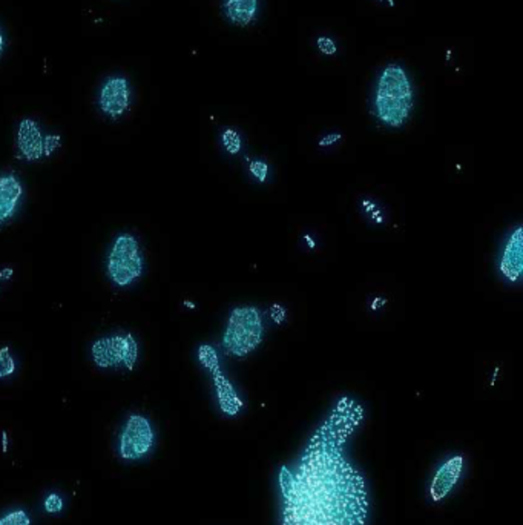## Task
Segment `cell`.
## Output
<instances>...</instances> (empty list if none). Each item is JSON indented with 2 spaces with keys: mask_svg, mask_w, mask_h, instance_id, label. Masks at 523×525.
Listing matches in <instances>:
<instances>
[{
  "mask_svg": "<svg viewBox=\"0 0 523 525\" xmlns=\"http://www.w3.org/2000/svg\"><path fill=\"white\" fill-rule=\"evenodd\" d=\"M15 362L8 347L0 349V378H8L15 373Z\"/></svg>",
  "mask_w": 523,
  "mask_h": 525,
  "instance_id": "obj_14",
  "label": "cell"
},
{
  "mask_svg": "<svg viewBox=\"0 0 523 525\" xmlns=\"http://www.w3.org/2000/svg\"><path fill=\"white\" fill-rule=\"evenodd\" d=\"M251 171H252L253 175L257 177L260 182H264L267 177V164L262 163V162H252L251 164Z\"/></svg>",
  "mask_w": 523,
  "mask_h": 525,
  "instance_id": "obj_19",
  "label": "cell"
},
{
  "mask_svg": "<svg viewBox=\"0 0 523 525\" xmlns=\"http://www.w3.org/2000/svg\"><path fill=\"white\" fill-rule=\"evenodd\" d=\"M24 197V184L15 173L0 175V226L10 222Z\"/></svg>",
  "mask_w": 523,
  "mask_h": 525,
  "instance_id": "obj_12",
  "label": "cell"
},
{
  "mask_svg": "<svg viewBox=\"0 0 523 525\" xmlns=\"http://www.w3.org/2000/svg\"><path fill=\"white\" fill-rule=\"evenodd\" d=\"M91 357L100 369L133 371L140 357V344L131 332L99 338L91 346Z\"/></svg>",
  "mask_w": 523,
  "mask_h": 525,
  "instance_id": "obj_5",
  "label": "cell"
},
{
  "mask_svg": "<svg viewBox=\"0 0 523 525\" xmlns=\"http://www.w3.org/2000/svg\"><path fill=\"white\" fill-rule=\"evenodd\" d=\"M222 142H224V146H226L227 151L231 154H237L240 148H242V139H240L237 131H233V129H226L224 131Z\"/></svg>",
  "mask_w": 523,
  "mask_h": 525,
  "instance_id": "obj_16",
  "label": "cell"
},
{
  "mask_svg": "<svg viewBox=\"0 0 523 525\" xmlns=\"http://www.w3.org/2000/svg\"><path fill=\"white\" fill-rule=\"evenodd\" d=\"M376 2H380L382 5L395 6V0H376Z\"/></svg>",
  "mask_w": 523,
  "mask_h": 525,
  "instance_id": "obj_22",
  "label": "cell"
},
{
  "mask_svg": "<svg viewBox=\"0 0 523 525\" xmlns=\"http://www.w3.org/2000/svg\"><path fill=\"white\" fill-rule=\"evenodd\" d=\"M50 137H44L39 124L35 120H22L17 131V148L26 160H39L50 154Z\"/></svg>",
  "mask_w": 523,
  "mask_h": 525,
  "instance_id": "obj_9",
  "label": "cell"
},
{
  "mask_svg": "<svg viewBox=\"0 0 523 525\" xmlns=\"http://www.w3.org/2000/svg\"><path fill=\"white\" fill-rule=\"evenodd\" d=\"M262 313L257 308L242 306L233 309L222 337V346L233 357H246L262 344Z\"/></svg>",
  "mask_w": 523,
  "mask_h": 525,
  "instance_id": "obj_4",
  "label": "cell"
},
{
  "mask_svg": "<svg viewBox=\"0 0 523 525\" xmlns=\"http://www.w3.org/2000/svg\"><path fill=\"white\" fill-rule=\"evenodd\" d=\"M99 104L102 113L109 119H120L131 104V86L128 79L113 75L104 80L100 90Z\"/></svg>",
  "mask_w": 523,
  "mask_h": 525,
  "instance_id": "obj_8",
  "label": "cell"
},
{
  "mask_svg": "<svg viewBox=\"0 0 523 525\" xmlns=\"http://www.w3.org/2000/svg\"><path fill=\"white\" fill-rule=\"evenodd\" d=\"M0 525H31V518L25 510L17 509L0 518Z\"/></svg>",
  "mask_w": 523,
  "mask_h": 525,
  "instance_id": "obj_15",
  "label": "cell"
},
{
  "mask_svg": "<svg viewBox=\"0 0 523 525\" xmlns=\"http://www.w3.org/2000/svg\"><path fill=\"white\" fill-rule=\"evenodd\" d=\"M338 140H340V135L338 134H333V135H329V137H326V139L322 140L321 146H324V144H335V142H338Z\"/></svg>",
  "mask_w": 523,
  "mask_h": 525,
  "instance_id": "obj_20",
  "label": "cell"
},
{
  "mask_svg": "<svg viewBox=\"0 0 523 525\" xmlns=\"http://www.w3.org/2000/svg\"><path fill=\"white\" fill-rule=\"evenodd\" d=\"M522 249H523V233L522 226H518L516 231L511 233L508 242L505 244L502 251V257L498 262L500 272L507 280L516 282L522 277Z\"/></svg>",
  "mask_w": 523,
  "mask_h": 525,
  "instance_id": "obj_11",
  "label": "cell"
},
{
  "mask_svg": "<svg viewBox=\"0 0 523 525\" xmlns=\"http://www.w3.org/2000/svg\"><path fill=\"white\" fill-rule=\"evenodd\" d=\"M155 431L153 422L142 413H131L120 431L119 455L124 461H139L153 451Z\"/></svg>",
  "mask_w": 523,
  "mask_h": 525,
  "instance_id": "obj_6",
  "label": "cell"
},
{
  "mask_svg": "<svg viewBox=\"0 0 523 525\" xmlns=\"http://www.w3.org/2000/svg\"><path fill=\"white\" fill-rule=\"evenodd\" d=\"M462 471H464V456L456 455L449 458V461H445L431 480V486H429L431 500L435 502L445 500L459 482Z\"/></svg>",
  "mask_w": 523,
  "mask_h": 525,
  "instance_id": "obj_10",
  "label": "cell"
},
{
  "mask_svg": "<svg viewBox=\"0 0 523 525\" xmlns=\"http://www.w3.org/2000/svg\"><path fill=\"white\" fill-rule=\"evenodd\" d=\"M415 102L410 75L400 64H389L380 71L376 88V115L390 128H400L409 120Z\"/></svg>",
  "mask_w": 523,
  "mask_h": 525,
  "instance_id": "obj_2",
  "label": "cell"
},
{
  "mask_svg": "<svg viewBox=\"0 0 523 525\" xmlns=\"http://www.w3.org/2000/svg\"><path fill=\"white\" fill-rule=\"evenodd\" d=\"M44 507V510L51 513V515L60 513V511L64 510V498L59 493H51V495L46 496Z\"/></svg>",
  "mask_w": 523,
  "mask_h": 525,
  "instance_id": "obj_18",
  "label": "cell"
},
{
  "mask_svg": "<svg viewBox=\"0 0 523 525\" xmlns=\"http://www.w3.org/2000/svg\"><path fill=\"white\" fill-rule=\"evenodd\" d=\"M200 362L202 366L208 367L209 371H212L213 382H215V389H217L218 402L222 411L227 415H237L238 411L242 409V398L238 397L237 391L233 389L232 384L229 382L222 371H220V364H218V357L215 351L211 346L200 347Z\"/></svg>",
  "mask_w": 523,
  "mask_h": 525,
  "instance_id": "obj_7",
  "label": "cell"
},
{
  "mask_svg": "<svg viewBox=\"0 0 523 525\" xmlns=\"http://www.w3.org/2000/svg\"><path fill=\"white\" fill-rule=\"evenodd\" d=\"M316 48L324 55H335L338 53L335 40L329 35H318L316 37Z\"/></svg>",
  "mask_w": 523,
  "mask_h": 525,
  "instance_id": "obj_17",
  "label": "cell"
},
{
  "mask_svg": "<svg viewBox=\"0 0 523 525\" xmlns=\"http://www.w3.org/2000/svg\"><path fill=\"white\" fill-rule=\"evenodd\" d=\"M364 420V409L340 398L316 429L293 467L278 476L282 496L281 525H366V480L346 456V446Z\"/></svg>",
  "mask_w": 523,
  "mask_h": 525,
  "instance_id": "obj_1",
  "label": "cell"
},
{
  "mask_svg": "<svg viewBox=\"0 0 523 525\" xmlns=\"http://www.w3.org/2000/svg\"><path fill=\"white\" fill-rule=\"evenodd\" d=\"M260 11V0H224L222 13L226 19L237 26L252 25Z\"/></svg>",
  "mask_w": 523,
  "mask_h": 525,
  "instance_id": "obj_13",
  "label": "cell"
},
{
  "mask_svg": "<svg viewBox=\"0 0 523 525\" xmlns=\"http://www.w3.org/2000/svg\"><path fill=\"white\" fill-rule=\"evenodd\" d=\"M5 46H6L5 35H4V33H2V30H0V55L4 54V51H5Z\"/></svg>",
  "mask_w": 523,
  "mask_h": 525,
  "instance_id": "obj_21",
  "label": "cell"
},
{
  "mask_svg": "<svg viewBox=\"0 0 523 525\" xmlns=\"http://www.w3.org/2000/svg\"><path fill=\"white\" fill-rule=\"evenodd\" d=\"M144 262L139 238L131 233H119L109 249L106 273L115 286L128 288L143 275Z\"/></svg>",
  "mask_w": 523,
  "mask_h": 525,
  "instance_id": "obj_3",
  "label": "cell"
}]
</instances>
